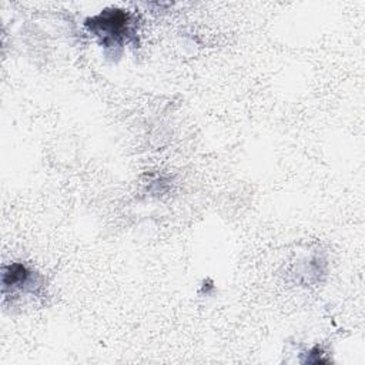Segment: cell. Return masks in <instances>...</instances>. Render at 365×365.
I'll return each instance as SVG.
<instances>
[{"instance_id":"7a4b0ae2","label":"cell","mask_w":365,"mask_h":365,"mask_svg":"<svg viewBox=\"0 0 365 365\" xmlns=\"http://www.w3.org/2000/svg\"><path fill=\"white\" fill-rule=\"evenodd\" d=\"M34 281V274L23 264L14 262L3 268V289H20V291H27L29 287H33Z\"/></svg>"},{"instance_id":"6da1fadb","label":"cell","mask_w":365,"mask_h":365,"mask_svg":"<svg viewBox=\"0 0 365 365\" xmlns=\"http://www.w3.org/2000/svg\"><path fill=\"white\" fill-rule=\"evenodd\" d=\"M86 27L100 38L104 47H120L134 27L133 14L127 10L110 7L86 20Z\"/></svg>"}]
</instances>
